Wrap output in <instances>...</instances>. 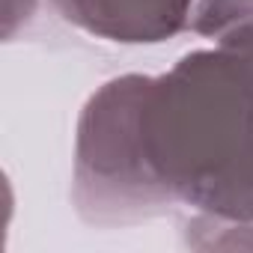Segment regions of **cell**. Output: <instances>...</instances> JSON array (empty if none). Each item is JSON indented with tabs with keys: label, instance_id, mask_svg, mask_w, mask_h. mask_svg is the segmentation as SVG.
<instances>
[{
	"label": "cell",
	"instance_id": "obj_1",
	"mask_svg": "<svg viewBox=\"0 0 253 253\" xmlns=\"http://www.w3.org/2000/svg\"><path fill=\"white\" fill-rule=\"evenodd\" d=\"M140 137L152 179L191 211H217L253 161V24L146 75Z\"/></svg>",
	"mask_w": 253,
	"mask_h": 253
},
{
	"label": "cell",
	"instance_id": "obj_2",
	"mask_svg": "<svg viewBox=\"0 0 253 253\" xmlns=\"http://www.w3.org/2000/svg\"><path fill=\"white\" fill-rule=\"evenodd\" d=\"M146 75L104 81L81 107L72 152V206L86 226L125 229L176 211L152 179L140 137Z\"/></svg>",
	"mask_w": 253,
	"mask_h": 253
},
{
	"label": "cell",
	"instance_id": "obj_3",
	"mask_svg": "<svg viewBox=\"0 0 253 253\" xmlns=\"http://www.w3.org/2000/svg\"><path fill=\"white\" fill-rule=\"evenodd\" d=\"M86 36L116 45H158L188 33L197 0H48Z\"/></svg>",
	"mask_w": 253,
	"mask_h": 253
},
{
	"label": "cell",
	"instance_id": "obj_4",
	"mask_svg": "<svg viewBox=\"0 0 253 253\" xmlns=\"http://www.w3.org/2000/svg\"><path fill=\"white\" fill-rule=\"evenodd\" d=\"M182 235L194 250H253V223L223 214L194 211L182 223Z\"/></svg>",
	"mask_w": 253,
	"mask_h": 253
},
{
	"label": "cell",
	"instance_id": "obj_5",
	"mask_svg": "<svg viewBox=\"0 0 253 253\" xmlns=\"http://www.w3.org/2000/svg\"><path fill=\"white\" fill-rule=\"evenodd\" d=\"M247 24H253V0H197L188 33L220 42Z\"/></svg>",
	"mask_w": 253,
	"mask_h": 253
},
{
	"label": "cell",
	"instance_id": "obj_6",
	"mask_svg": "<svg viewBox=\"0 0 253 253\" xmlns=\"http://www.w3.org/2000/svg\"><path fill=\"white\" fill-rule=\"evenodd\" d=\"M209 214H223V217H235V220H250L253 223V161L244 170V176L238 179V185L232 188V194L223 200V206L217 211Z\"/></svg>",
	"mask_w": 253,
	"mask_h": 253
},
{
	"label": "cell",
	"instance_id": "obj_7",
	"mask_svg": "<svg viewBox=\"0 0 253 253\" xmlns=\"http://www.w3.org/2000/svg\"><path fill=\"white\" fill-rule=\"evenodd\" d=\"M42 0H3V42H15L33 18L39 15Z\"/></svg>",
	"mask_w": 253,
	"mask_h": 253
}]
</instances>
